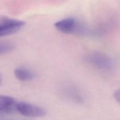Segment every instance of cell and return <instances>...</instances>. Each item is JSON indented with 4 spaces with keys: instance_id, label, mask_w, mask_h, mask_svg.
I'll list each match as a JSON object with an SVG mask.
<instances>
[{
    "instance_id": "6da1fadb",
    "label": "cell",
    "mask_w": 120,
    "mask_h": 120,
    "mask_svg": "<svg viewBox=\"0 0 120 120\" xmlns=\"http://www.w3.org/2000/svg\"><path fill=\"white\" fill-rule=\"evenodd\" d=\"M86 61L93 67L104 71H110L114 68L115 64L111 57L103 53L94 52L86 57Z\"/></svg>"
},
{
    "instance_id": "7a4b0ae2",
    "label": "cell",
    "mask_w": 120,
    "mask_h": 120,
    "mask_svg": "<svg viewBox=\"0 0 120 120\" xmlns=\"http://www.w3.org/2000/svg\"><path fill=\"white\" fill-rule=\"evenodd\" d=\"M16 111L23 116L32 118H41L46 115V111L44 108L24 102H17Z\"/></svg>"
},
{
    "instance_id": "3957f363",
    "label": "cell",
    "mask_w": 120,
    "mask_h": 120,
    "mask_svg": "<svg viewBox=\"0 0 120 120\" xmlns=\"http://www.w3.org/2000/svg\"><path fill=\"white\" fill-rule=\"evenodd\" d=\"M25 25L22 21L5 18L0 21V37L18 31Z\"/></svg>"
},
{
    "instance_id": "277c9868",
    "label": "cell",
    "mask_w": 120,
    "mask_h": 120,
    "mask_svg": "<svg viewBox=\"0 0 120 120\" xmlns=\"http://www.w3.org/2000/svg\"><path fill=\"white\" fill-rule=\"evenodd\" d=\"M79 22L75 18H68L60 20L55 24V27L59 31L64 34H75Z\"/></svg>"
},
{
    "instance_id": "5b68a950",
    "label": "cell",
    "mask_w": 120,
    "mask_h": 120,
    "mask_svg": "<svg viewBox=\"0 0 120 120\" xmlns=\"http://www.w3.org/2000/svg\"><path fill=\"white\" fill-rule=\"evenodd\" d=\"M14 75L18 80L22 81H31L36 77L34 72L22 67L16 68L14 71Z\"/></svg>"
},
{
    "instance_id": "8992f818",
    "label": "cell",
    "mask_w": 120,
    "mask_h": 120,
    "mask_svg": "<svg viewBox=\"0 0 120 120\" xmlns=\"http://www.w3.org/2000/svg\"><path fill=\"white\" fill-rule=\"evenodd\" d=\"M15 48V46L11 42H0V55L4 54L11 51Z\"/></svg>"
},
{
    "instance_id": "52a82bcc",
    "label": "cell",
    "mask_w": 120,
    "mask_h": 120,
    "mask_svg": "<svg viewBox=\"0 0 120 120\" xmlns=\"http://www.w3.org/2000/svg\"><path fill=\"white\" fill-rule=\"evenodd\" d=\"M115 97L117 99V101H119V99H120V92L119 91H117L115 92Z\"/></svg>"
},
{
    "instance_id": "ba28073f",
    "label": "cell",
    "mask_w": 120,
    "mask_h": 120,
    "mask_svg": "<svg viewBox=\"0 0 120 120\" xmlns=\"http://www.w3.org/2000/svg\"><path fill=\"white\" fill-rule=\"evenodd\" d=\"M1 75H0V83H1Z\"/></svg>"
}]
</instances>
